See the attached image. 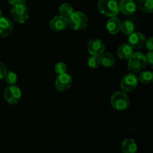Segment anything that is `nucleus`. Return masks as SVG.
<instances>
[{"label": "nucleus", "instance_id": "1", "mask_svg": "<svg viewBox=\"0 0 153 153\" xmlns=\"http://www.w3.org/2000/svg\"><path fill=\"white\" fill-rule=\"evenodd\" d=\"M146 61L145 55L140 52H133L128 58V69L132 73H137L146 67Z\"/></svg>", "mask_w": 153, "mask_h": 153}, {"label": "nucleus", "instance_id": "2", "mask_svg": "<svg viewBox=\"0 0 153 153\" xmlns=\"http://www.w3.org/2000/svg\"><path fill=\"white\" fill-rule=\"evenodd\" d=\"M68 25L70 28L76 31L85 29L88 23V19L86 14L80 11L73 12L68 18Z\"/></svg>", "mask_w": 153, "mask_h": 153}, {"label": "nucleus", "instance_id": "3", "mask_svg": "<svg viewBox=\"0 0 153 153\" xmlns=\"http://www.w3.org/2000/svg\"><path fill=\"white\" fill-rule=\"evenodd\" d=\"M98 8L102 14L109 17L116 16L120 12L117 0H100Z\"/></svg>", "mask_w": 153, "mask_h": 153}, {"label": "nucleus", "instance_id": "4", "mask_svg": "<svg viewBox=\"0 0 153 153\" xmlns=\"http://www.w3.org/2000/svg\"><path fill=\"white\" fill-rule=\"evenodd\" d=\"M111 103L115 109L123 111L128 108L130 105V100L125 93L117 91L114 93L111 97Z\"/></svg>", "mask_w": 153, "mask_h": 153}, {"label": "nucleus", "instance_id": "5", "mask_svg": "<svg viewBox=\"0 0 153 153\" xmlns=\"http://www.w3.org/2000/svg\"><path fill=\"white\" fill-rule=\"evenodd\" d=\"M11 16L15 22L22 24L28 19V10L25 6V3H19L13 5L10 10Z\"/></svg>", "mask_w": 153, "mask_h": 153}, {"label": "nucleus", "instance_id": "6", "mask_svg": "<svg viewBox=\"0 0 153 153\" xmlns=\"http://www.w3.org/2000/svg\"><path fill=\"white\" fill-rule=\"evenodd\" d=\"M138 79L134 73H128L122 78L120 82V88L123 92H131L137 86Z\"/></svg>", "mask_w": 153, "mask_h": 153}, {"label": "nucleus", "instance_id": "7", "mask_svg": "<svg viewBox=\"0 0 153 153\" xmlns=\"http://www.w3.org/2000/svg\"><path fill=\"white\" fill-rule=\"evenodd\" d=\"M4 100L9 104L14 105L19 101L21 98V91L19 87L15 85H9L4 91Z\"/></svg>", "mask_w": 153, "mask_h": 153}, {"label": "nucleus", "instance_id": "8", "mask_svg": "<svg viewBox=\"0 0 153 153\" xmlns=\"http://www.w3.org/2000/svg\"><path fill=\"white\" fill-rule=\"evenodd\" d=\"M88 52L91 55L100 56L105 52V45L100 39H91L87 45Z\"/></svg>", "mask_w": 153, "mask_h": 153}, {"label": "nucleus", "instance_id": "9", "mask_svg": "<svg viewBox=\"0 0 153 153\" xmlns=\"http://www.w3.org/2000/svg\"><path fill=\"white\" fill-rule=\"evenodd\" d=\"M72 77L67 73L58 75L55 80V88L59 91H66L70 88L72 85Z\"/></svg>", "mask_w": 153, "mask_h": 153}, {"label": "nucleus", "instance_id": "10", "mask_svg": "<svg viewBox=\"0 0 153 153\" xmlns=\"http://www.w3.org/2000/svg\"><path fill=\"white\" fill-rule=\"evenodd\" d=\"M67 25H68L67 18L64 17L61 15V16H54L49 22V26H50L51 29L54 31H56V32L66 29Z\"/></svg>", "mask_w": 153, "mask_h": 153}, {"label": "nucleus", "instance_id": "11", "mask_svg": "<svg viewBox=\"0 0 153 153\" xmlns=\"http://www.w3.org/2000/svg\"><path fill=\"white\" fill-rule=\"evenodd\" d=\"M146 37L142 33L133 32L128 35V43L132 46L133 49H139L144 46Z\"/></svg>", "mask_w": 153, "mask_h": 153}, {"label": "nucleus", "instance_id": "12", "mask_svg": "<svg viewBox=\"0 0 153 153\" xmlns=\"http://www.w3.org/2000/svg\"><path fill=\"white\" fill-rule=\"evenodd\" d=\"M119 10L123 14L129 16L135 13L137 6L133 0H120L119 3Z\"/></svg>", "mask_w": 153, "mask_h": 153}, {"label": "nucleus", "instance_id": "13", "mask_svg": "<svg viewBox=\"0 0 153 153\" xmlns=\"http://www.w3.org/2000/svg\"><path fill=\"white\" fill-rule=\"evenodd\" d=\"M13 22L10 19L4 16H0V37L8 36L13 30Z\"/></svg>", "mask_w": 153, "mask_h": 153}, {"label": "nucleus", "instance_id": "14", "mask_svg": "<svg viewBox=\"0 0 153 153\" xmlns=\"http://www.w3.org/2000/svg\"><path fill=\"white\" fill-rule=\"evenodd\" d=\"M121 22L120 19L116 16H111L108 20L106 24V28L108 31L111 34H116L120 30Z\"/></svg>", "mask_w": 153, "mask_h": 153}, {"label": "nucleus", "instance_id": "15", "mask_svg": "<svg viewBox=\"0 0 153 153\" xmlns=\"http://www.w3.org/2000/svg\"><path fill=\"white\" fill-rule=\"evenodd\" d=\"M134 52V49L128 43L120 45L117 49V55L120 59H128Z\"/></svg>", "mask_w": 153, "mask_h": 153}, {"label": "nucleus", "instance_id": "16", "mask_svg": "<svg viewBox=\"0 0 153 153\" xmlns=\"http://www.w3.org/2000/svg\"><path fill=\"white\" fill-rule=\"evenodd\" d=\"M121 148L124 153H136L137 150V143L131 138L125 139L122 142Z\"/></svg>", "mask_w": 153, "mask_h": 153}, {"label": "nucleus", "instance_id": "17", "mask_svg": "<svg viewBox=\"0 0 153 153\" xmlns=\"http://www.w3.org/2000/svg\"><path fill=\"white\" fill-rule=\"evenodd\" d=\"M100 64L105 67H111L114 64L115 58L110 52H103L100 56Z\"/></svg>", "mask_w": 153, "mask_h": 153}, {"label": "nucleus", "instance_id": "18", "mask_svg": "<svg viewBox=\"0 0 153 153\" xmlns=\"http://www.w3.org/2000/svg\"><path fill=\"white\" fill-rule=\"evenodd\" d=\"M137 5L140 10L145 13H151L153 12V0H138Z\"/></svg>", "mask_w": 153, "mask_h": 153}, {"label": "nucleus", "instance_id": "19", "mask_svg": "<svg viewBox=\"0 0 153 153\" xmlns=\"http://www.w3.org/2000/svg\"><path fill=\"white\" fill-rule=\"evenodd\" d=\"M120 30L125 34H131L134 31V25L131 21L126 20L121 24Z\"/></svg>", "mask_w": 153, "mask_h": 153}, {"label": "nucleus", "instance_id": "20", "mask_svg": "<svg viewBox=\"0 0 153 153\" xmlns=\"http://www.w3.org/2000/svg\"><path fill=\"white\" fill-rule=\"evenodd\" d=\"M138 81H140L141 83L144 85H148V84L152 83L153 80V73L149 71L142 72L140 76L137 78Z\"/></svg>", "mask_w": 153, "mask_h": 153}, {"label": "nucleus", "instance_id": "21", "mask_svg": "<svg viewBox=\"0 0 153 153\" xmlns=\"http://www.w3.org/2000/svg\"><path fill=\"white\" fill-rule=\"evenodd\" d=\"M59 11L61 13V16H64L66 18H68L72 13H73V7L71 4L68 3H64L61 4L59 7Z\"/></svg>", "mask_w": 153, "mask_h": 153}, {"label": "nucleus", "instance_id": "22", "mask_svg": "<svg viewBox=\"0 0 153 153\" xmlns=\"http://www.w3.org/2000/svg\"><path fill=\"white\" fill-rule=\"evenodd\" d=\"M4 79L8 85H15L17 82V76L13 71H7L5 76H4Z\"/></svg>", "mask_w": 153, "mask_h": 153}, {"label": "nucleus", "instance_id": "23", "mask_svg": "<svg viewBox=\"0 0 153 153\" xmlns=\"http://www.w3.org/2000/svg\"><path fill=\"white\" fill-rule=\"evenodd\" d=\"M88 64L91 68L95 69L97 68L100 65V56L97 55H92L90 57L88 60Z\"/></svg>", "mask_w": 153, "mask_h": 153}, {"label": "nucleus", "instance_id": "24", "mask_svg": "<svg viewBox=\"0 0 153 153\" xmlns=\"http://www.w3.org/2000/svg\"><path fill=\"white\" fill-rule=\"evenodd\" d=\"M67 67L64 63L63 62H59L58 64H56L55 67V71L57 74L61 75L64 74L67 72Z\"/></svg>", "mask_w": 153, "mask_h": 153}, {"label": "nucleus", "instance_id": "25", "mask_svg": "<svg viewBox=\"0 0 153 153\" xmlns=\"http://www.w3.org/2000/svg\"><path fill=\"white\" fill-rule=\"evenodd\" d=\"M7 73V67L3 62H0V80L4 79Z\"/></svg>", "mask_w": 153, "mask_h": 153}, {"label": "nucleus", "instance_id": "26", "mask_svg": "<svg viewBox=\"0 0 153 153\" xmlns=\"http://www.w3.org/2000/svg\"><path fill=\"white\" fill-rule=\"evenodd\" d=\"M145 44H146V48L149 49V52H152V50H153V38L152 37H149L147 40H146V42H145Z\"/></svg>", "mask_w": 153, "mask_h": 153}, {"label": "nucleus", "instance_id": "27", "mask_svg": "<svg viewBox=\"0 0 153 153\" xmlns=\"http://www.w3.org/2000/svg\"><path fill=\"white\" fill-rule=\"evenodd\" d=\"M146 58V63L149 64L150 66H152L153 64V52H149V53L147 54L146 56H145Z\"/></svg>", "mask_w": 153, "mask_h": 153}, {"label": "nucleus", "instance_id": "28", "mask_svg": "<svg viewBox=\"0 0 153 153\" xmlns=\"http://www.w3.org/2000/svg\"><path fill=\"white\" fill-rule=\"evenodd\" d=\"M7 1L10 4H13V5L16 4H19V3H25L24 0H7Z\"/></svg>", "mask_w": 153, "mask_h": 153}, {"label": "nucleus", "instance_id": "29", "mask_svg": "<svg viewBox=\"0 0 153 153\" xmlns=\"http://www.w3.org/2000/svg\"><path fill=\"white\" fill-rule=\"evenodd\" d=\"M0 16H1V10L0 9Z\"/></svg>", "mask_w": 153, "mask_h": 153}, {"label": "nucleus", "instance_id": "30", "mask_svg": "<svg viewBox=\"0 0 153 153\" xmlns=\"http://www.w3.org/2000/svg\"><path fill=\"white\" fill-rule=\"evenodd\" d=\"M117 1H119V0H117Z\"/></svg>", "mask_w": 153, "mask_h": 153}]
</instances>
